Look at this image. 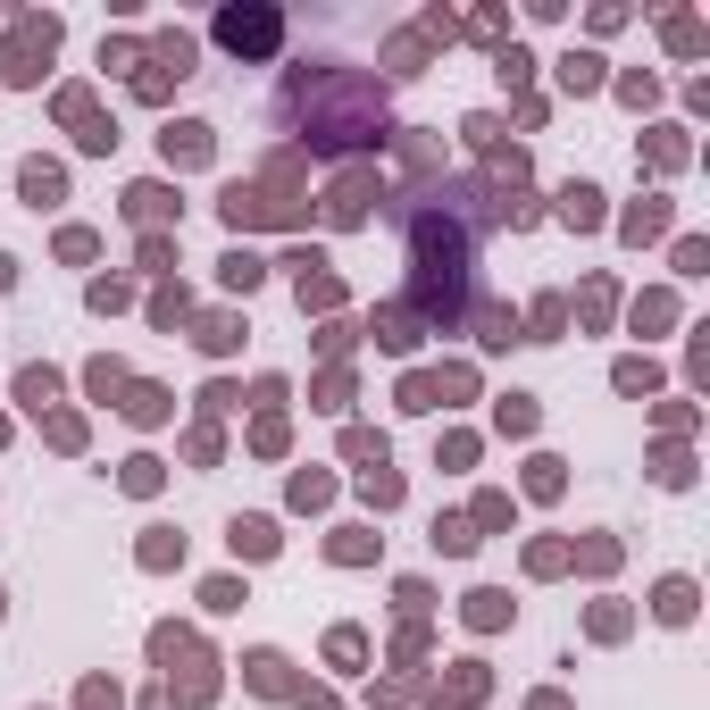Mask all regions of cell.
<instances>
[{"label": "cell", "mask_w": 710, "mask_h": 710, "mask_svg": "<svg viewBox=\"0 0 710 710\" xmlns=\"http://www.w3.org/2000/svg\"><path fill=\"white\" fill-rule=\"evenodd\" d=\"M26 193L34 201H59V168H26Z\"/></svg>", "instance_id": "cell-6"}, {"label": "cell", "mask_w": 710, "mask_h": 710, "mask_svg": "<svg viewBox=\"0 0 710 710\" xmlns=\"http://www.w3.org/2000/svg\"><path fill=\"white\" fill-rule=\"evenodd\" d=\"M209 151V126H176L168 134V159H201Z\"/></svg>", "instance_id": "cell-3"}, {"label": "cell", "mask_w": 710, "mask_h": 710, "mask_svg": "<svg viewBox=\"0 0 710 710\" xmlns=\"http://www.w3.org/2000/svg\"><path fill=\"white\" fill-rule=\"evenodd\" d=\"M218 34L234 42V51H268V42H276V17H226Z\"/></svg>", "instance_id": "cell-2"}, {"label": "cell", "mask_w": 710, "mask_h": 710, "mask_svg": "<svg viewBox=\"0 0 710 710\" xmlns=\"http://www.w3.org/2000/svg\"><path fill=\"white\" fill-rule=\"evenodd\" d=\"M268 543H276L268 518H243V527H234V552H268Z\"/></svg>", "instance_id": "cell-4"}, {"label": "cell", "mask_w": 710, "mask_h": 710, "mask_svg": "<svg viewBox=\"0 0 710 710\" xmlns=\"http://www.w3.org/2000/svg\"><path fill=\"white\" fill-rule=\"evenodd\" d=\"M410 251H418V293H426V310L435 318H452L460 310V293H468V234L460 226H443L435 209L410 226Z\"/></svg>", "instance_id": "cell-1"}, {"label": "cell", "mask_w": 710, "mask_h": 710, "mask_svg": "<svg viewBox=\"0 0 710 710\" xmlns=\"http://www.w3.org/2000/svg\"><path fill=\"white\" fill-rule=\"evenodd\" d=\"M694 610V585H660V619H685Z\"/></svg>", "instance_id": "cell-5"}]
</instances>
